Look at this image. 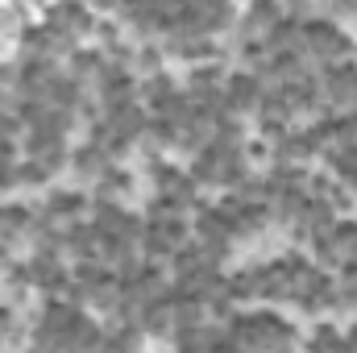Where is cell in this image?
<instances>
[{
	"label": "cell",
	"instance_id": "1",
	"mask_svg": "<svg viewBox=\"0 0 357 353\" xmlns=\"http://www.w3.org/2000/svg\"><path fill=\"white\" fill-rule=\"evenodd\" d=\"M195 183H229V187H237L241 179H245V167H241V150L237 146H204L199 154H195Z\"/></svg>",
	"mask_w": 357,
	"mask_h": 353
},
{
	"label": "cell",
	"instance_id": "2",
	"mask_svg": "<svg viewBox=\"0 0 357 353\" xmlns=\"http://www.w3.org/2000/svg\"><path fill=\"white\" fill-rule=\"evenodd\" d=\"M345 54H349V38L337 25H328V21L303 25V59H316L324 67H337V63H345Z\"/></svg>",
	"mask_w": 357,
	"mask_h": 353
},
{
	"label": "cell",
	"instance_id": "3",
	"mask_svg": "<svg viewBox=\"0 0 357 353\" xmlns=\"http://www.w3.org/2000/svg\"><path fill=\"white\" fill-rule=\"evenodd\" d=\"M75 308H67V303H50L42 316H38V350H63V337H67V329L75 324Z\"/></svg>",
	"mask_w": 357,
	"mask_h": 353
},
{
	"label": "cell",
	"instance_id": "4",
	"mask_svg": "<svg viewBox=\"0 0 357 353\" xmlns=\"http://www.w3.org/2000/svg\"><path fill=\"white\" fill-rule=\"evenodd\" d=\"M146 254H178L183 250V220L178 216H154L146 220Z\"/></svg>",
	"mask_w": 357,
	"mask_h": 353
},
{
	"label": "cell",
	"instance_id": "5",
	"mask_svg": "<svg viewBox=\"0 0 357 353\" xmlns=\"http://www.w3.org/2000/svg\"><path fill=\"white\" fill-rule=\"evenodd\" d=\"M320 91H324V100H333V104H357V67L354 63L324 67Z\"/></svg>",
	"mask_w": 357,
	"mask_h": 353
},
{
	"label": "cell",
	"instance_id": "6",
	"mask_svg": "<svg viewBox=\"0 0 357 353\" xmlns=\"http://www.w3.org/2000/svg\"><path fill=\"white\" fill-rule=\"evenodd\" d=\"M266 88L258 84V75H233L225 84V100H229V112H254L262 104Z\"/></svg>",
	"mask_w": 357,
	"mask_h": 353
},
{
	"label": "cell",
	"instance_id": "7",
	"mask_svg": "<svg viewBox=\"0 0 357 353\" xmlns=\"http://www.w3.org/2000/svg\"><path fill=\"white\" fill-rule=\"evenodd\" d=\"M142 324H146V333H167V329H175V295L162 291L158 299H150V303L142 308Z\"/></svg>",
	"mask_w": 357,
	"mask_h": 353
},
{
	"label": "cell",
	"instance_id": "8",
	"mask_svg": "<svg viewBox=\"0 0 357 353\" xmlns=\"http://www.w3.org/2000/svg\"><path fill=\"white\" fill-rule=\"evenodd\" d=\"M167 50L178 54V59H212L216 54L212 38H204V33H171L167 38Z\"/></svg>",
	"mask_w": 357,
	"mask_h": 353
},
{
	"label": "cell",
	"instance_id": "9",
	"mask_svg": "<svg viewBox=\"0 0 357 353\" xmlns=\"http://www.w3.org/2000/svg\"><path fill=\"white\" fill-rule=\"evenodd\" d=\"M307 154H316L312 142H307V133H287V129H282V133L274 137V158H278L282 167H291L295 158H307Z\"/></svg>",
	"mask_w": 357,
	"mask_h": 353
},
{
	"label": "cell",
	"instance_id": "10",
	"mask_svg": "<svg viewBox=\"0 0 357 353\" xmlns=\"http://www.w3.org/2000/svg\"><path fill=\"white\" fill-rule=\"evenodd\" d=\"M104 337H100V329L91 324L88 316H75V324L67 329V337H63V350H75V353H88V350H96Z\"/></svg>",
	"mask_w": 357,
	"mask_h": 353
},
{
	"label": "cell",
	"instance_id": "11",
	"mask_svg": "<svg viewBox=\"0 0 357 353\" xmlns=\"http://www.w3.org/2000/svg\"><path fill=\"white\" fill-rule=\"evenodd\" d=\"M79 212H84V195H75V191H54L50 204L42 208V225L63 220V216H79Z\"/></svg>",
	"mask_w": 357,
	"mask_h": 353
},
{
	"label": "cell",
	"instance_id": "12",
	"mask_svg": "<svg viewBox=\"0 0 357 353\" xmlns=\"http://www.w3.org/2000/svg\"><path fill=\"white\" fill-rule=\"evenodd\" d=\"M96 229L91 225H71L67 233H63V246L75 254V258H84V262H91V254H96Z\"/></svg>",
	"mask_w": 357,
	"mask_h": 353
},
{
	"label": "cell",
	"instance_id": "13",
	"mask_svg": "<svg viewBox=\"0 0 357 353\" xmlns=\"http://www.w3.org/2000/svg\"><path fill=\"white\" fill-rule=\"evenodd\" d=\"M29 278H33L38 287H46V291H63V287H67V278H63L59 262H54V258H42V254L29 262Z\"/></svg>",
	"mask_w": 357,
	"mask_h": 353
},
{
	"label": "cell",
	"instance_id": "14",
	"mask_svg": "<svg viewBox=\"0 0 357 353\" xmlns=\"http://www.w3.org/2000/svg\"><path fill=\"white\" fill-rule=\"evenodd\" d=\"M71 163H75V175H100V171H104L112 158H108V154H104L96 142H88L84 150H75V154H71Z\"/></svg>",
	"mask_w": 357,
	"mask_h": 353
},
{
	"label": "cell",
	"instance_id": "15",
	"mask_svg": "<svg viewBox=\"0 0 357 353\" xmlns=\"http://www.w3.org/2000/svg\"><path fill=\"white\" fill-rule=\"evenodd\" d=\"M29 208H0V237L4 241H17L25 229H29Z\"/></svg>",
	"mask_w": 357,
	"mask_h": 353
},
{
	"label": "cell",
	"instance_id": "16",
	"mask_svg": "<svg viewBox=\"0 0 357 353\" xmlns=\"http://www.w3.org/2000/svg\"><path fill=\"white\" fill-rule=\"evenodd\" d=\"M307 353H345V337L324 324V329H316V337L307 341Z\"/></svg>",
	"mask_w": 357,
	"mask_h": 353
},
{
	"label": "cell",
	"instance_id": "17",
	"mask_svg": "<svg viewBox=\"0 0 357 353\" xmlns=\"http://www.w3.org/2000/svg\"><path fill=\"white\" fill-rule=\"evenodd\" d=\"M129 187H133V179L125 175V171H112V175H104V179H100V204H112V200H121Z\"/></svg>",
	"mask_w": 357,
	"mask_h": 353
},
{
	"label": "cell",
	"instance_id": "18",
	"mask_svg": "<svg viewBox=\"0 0 357 353\" xmlns=\"http://www.w3.org/2000/svg\"><path fill=\"white\" fill-rule=\"evenodd\" d=\"M142 96H146V104H154V108H162L171 96H175V84L167 80V75H150V84L142 88Z\"/></svg>",
	"mask_w": 357,
	"mask_h": 353
},
{
	"label": "cell",
	"instance_id": "19",
	"mask_svg": "<svg viewBox=\"0 0 357 353\" xmlns=\"http://www.w3.org/2000/svg\"><path fill=\"white\" fill-rule=\"evenodd\" d=\"M71 67H75V84H79V80H88V75H96V71L104 67V59H100L96 50H75V54H71Z\"/></svg>",
	"mask_w": 357,
	"mask_h": 353
},
{
	"label": "cell",
	"instance_id": "20",
	"mask_svg": "<svg viewBox=\"0 0 357 353\" xmlns=\"http://www.w3.org/2000/svg\"><path fill=\"white\" fill-rule=\"evenodd\" d=\"M137 341H142V333H137L133 324H125V329H116V333L108 337V353H133Z\"/></svg>",
	"mask_w": 357,
	"mask_h": 353
},
{
	"label": "cell",
	"instance_id": "21",
	"mask_svg": "<svg viewBox=\"0 0 357 353\" xmlns=\"http://www.w3.org/2000/svg\"><path fill=\"white\" fill-rule=\"evenodd\" d=\"M345 353H357V329L349 333V337H345Z\"/></svg>",
	"mask_w": 357,
	"mask_h": 353
},
{
	"label": "cell",
	"instance_id": "22",
	"mask_svg": "<svg viewBox=\"0 0 357 353\" xmlns=\"http://www.w3.org/2000/svg\"><path fill=\"white\" fill-rule=\"evenodd\" d=\"M4 333H13V329H8V312H0V337H4Z\"/></svg>",
	"mask_w": 357,
	"mask_h": 353
},
{
	"label": "cell",
	"instance_id": "23",
	"mask_svg": "<svg viewBox=\"0 0 357 353\" xmlns=\"http://www.w3.org/2000/svg\"><path fill=\"white\" fill-rule=\"evenodd\" d=\"M349 183H354V187H357V171H354V175H349Z\"/></svg>",
	"mask_w": 357,
	"mask_h": 353
}]
</instances>
